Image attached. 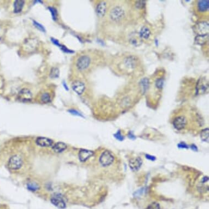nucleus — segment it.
Listing matches in <instances>:
<instances>
[{
  "label": "nucleus",
  "instance_id": "19",
  "mask_svg": "<svg viewBox=\"0 0 209 209\" xmlns=\"http://www.w3.org/2000/svg\"><path fill=\"white\" fill-rule=\"evenodd\" d=\"M66 148L67 146L63 142H57L52 146V149L54 150V152L57 153H61L64 151L66 149Z\"/></svg>",
  "mask_w": 209,
  "mask_h": 209
},
{
  "label": "nucleus",
  "instance_id": "24",
  "mask_svg": "<svg viewBox=\"0 0 209 209\" xmlns=\"http://www.w3.org/2000/svg\"><path fill=\"white\" fill-rule=\"evenodd\" d=\"M146 209H160V206L157 203L154 202L147 207Z\"/></svg>",
  "mask_w": 209,
  "mask_h": 209
},
{
  "label": "nucleus",
  "instance_id": "6",
  "mask_svg": "<svg viewBox=\"0 0 209 209\" xmlns=\"http://www.w3.org/2000/svg\"><path fill=\"white\" fill-rule=\"evenodd\" d=\"M38 42L36 39H28L23 46V49L27 53L35 52L38 48Z\"/></svg>",
  "mask_w": 209,
  "mask_h": 209
},
{
  "label": "nucleus",
  "instance_id": "12",
  "mask_svg": "<svg viewBox=\"0 0 209 209\" xmlns=\"http://www.w3.org/2000/svg\"><path fill=\"white\" fill-rule=\"evenodd\" d=\"M142 164V160L141 158L136 157L133 158L131 159L129 165L131 169L133 171H138L139 169L141 168V165Z\"/></svg>",
  "mask_w": 209,
  "mask_h": 209
},
{
  "label": "nucleus",
  "instance_id": "27",
  "mask_svg": "<svg viewBox=\"0 0 209 209\" xmlns=\"http://www.w3.org/2000/svg\"><path fill=\"white\" fill-rule=\"evenodd\" d=\"M28 188L30 190H36L38 187L35 183H30V185H28Z\"/></svg>",
  "mask_w": 209,
  "mask_h": 209
},
{
  "label": "nucleus",
  "instance_id": "3",
  "mask_svg": "<svg viewBox=\"0 0 209 209\" xmlns=\"http://www.w3.org/2000/svg\"><path fill=\"white\" fill-rule=\"evenodd\" d=\"M114 155L109 151H105L103 152L99 158L101 165L105 167L111 165L114 162Z\"/></svg>",
  "mask_w": 209,
  "mask_h": 209
},
{
  "label": "nucleus",
  "instance_id": "14",
  "mask_svg": "<svg viewBox=\"0 0 209 209\" xmlns=\"http://www.w3.org/2000/svg\"><path fill=\"white\" fill-rule=\"evenodd\" d=\"M36 144L41 147H51L54 145L53 141L48 138L40 137L36 140Z\"/></svg>",
  "mask_w": 209,
  "mask_h": 209
},
{
  "label": "nucleus",
  "instance_id": "21",
  "mask_svg": "<svg viewBox=\"0 0 209 209\" xmlns=\"http://www.w3.org/2000/svg\"><path fill=\"white\" fill-rule=\"evenodd\" d=\"M209 129L207 128L201 131V138L203 141L205 142H209Z\"/></svg>",
  "mask_w": 209,
  "mask_h": 209
},
{
  "label": "nucleus",
  "instance_id": "4",
  "mask_svg": "<svg viewBox=\"0 0 209 209\" xmlns=\"http://www.w3.org/2000/svg\"><path fill=\"white\" fill-rule=\"evenodd\" d=\"M188 123V121L187 117L183 114L177 116L173 120V125L178 131L184 130L187 127Z\"/></svg>",
  "mask_w": 209,
  "mask_h": 209
},
{
  "label": "nucleus",
  "instance_id": "1",
  "mask_svg": "<svg viewBox=\"0 0 209 209\" xmlns=\"http://www.w3.org/2000/svg\"><path fill=\"white\" fill-rule=\"evenodd\" d=\"M92 63V59L90 55L83 53L79 55L74 61V66L79 72H84L89 69Z\"/></svg>",
  "mask_w": 209,
  "mask_h": 209
},
{
  "label": "nucleus",
  "instance_id": "28",
  "mask_svg": "<svg viewBox=\"0 0 209 209\" xmlns=\"http://www.w3.org/2000/svg\"><path fill=\"white\" fill-rule=\"evenodd\" d=\"M144 1H137L136 3V6L137 8H141L142 7H144Z\"/></svg>",
  "mask_w": 209,
  "mask_h": 209
},
{
  "label": "nucleus",
  "instance_id": "23",
  "mask_svg": "<svg viewBox=\"0 0 209 209\" xmlns=\"http://www.w3.org/2000/svg\"><path fill=\"white\" fill-rule=\"evenodd\" d=\"M148 83H149V81H148V79L145 78L141 81V85H142V87L143 88V91H144V92L146 91L147 88H148Z\"/></svg>",
  "mask_w": 209,
  "mask_h": 209
},
{
  "label": "nucleus",
  "instance_id": "5",
  "mask_svg": "<svg viewBox=\"0 0 209 209\" xmlns=\"http://www.w3.org/2000/svg\"><path fill=\"white\" fill-rule=\"evenodd\" d=\"M23 164L22 159L18 155L12 156L8 160V168L11 170H16L21 168Z\"/></svg>",
  "mask_w": 209,
  "mask_h": 209
},
{
  "label": "nucleus",
  "instance_id": "22",
  "mask_svg": "<svg viewBox=\"0 0 209 209\" xmlns=\"http://www.w3.org/2000/svg\"><path fill=\"white\" fill-rule=\"evenodd\" d=\"M59 76V70L57 68H53L50 72V77L52 78H56Z\"/></svg>",
  "mask_w": 209,
  "mask_h": 209
},
{
  "label": "nucleus",
  "instance_id": "2",
  "mask_svg": "<svg viewBox=\"0 0 209 209\" xmlns=\"http://www.w3.org/2000/svg\"><path fill=\"white\" fill-rule=\"evenodd\" d=\"M124 16L125 11L120 6H115L110 12V18L113 22H120Z\"/></svg>",
  "mask_w": 209,
  "mask_h": 209
},
{
  "label": "nucleus",
  "instance_id": "25",
  "mask_svg": "<svg viewBox=\"0 0 209 209\" xmlns=\"http://www.w3.org/2000/svg\"><path fill=\"white\" fill-rule=\"evenodd\" d=\"M49 9L52 13L53 18L55 20L57 18V9H55L54 8H51V7H50Z\"/></svg>",
  "mask_w": 209,
  "mask_h": 209
},
{
  "label": "nucleus",
  "instance_id": "26",
  "mask_svg": "<svg viewBox=\"0 0 209 209\" xmlns=\"http://www.w3.org/2000/svg\"><path fill=\"white\" fill-rule=\"evenodd\" d=\"M163 80L162 79H158L157 81L156 82V85L157 87L158 88H162L163 87Z\"/></svg>",
  "mask_w": 209,
  "mask_h": 209
},
{
  "label": "nucleus",
  "instance_id": "17",
  "mask_svg": "<svg viewBox=\"0 0 209 209\" xmlns=\"http://www.w3.org/2000/svg\"><path fill=\"white\" fill-rule=\"evenodd\" d=\"M209 2L208 0L206 1H199L197 3V9L199 12L204 13L209 9Z\"/></svg>",
  "mask_w": 209,
  "mask_h": 209
},
{
  "label": "nucleus",
  "instance_id": "31",
  "mask_svg": "<svg viewBox=\"0 0 209 209\" xmlns=\"http://www.w3.org/2000/svg\"><path fill=\"white\" fill-rule=\"evenodd\" d=\"M146 158L149 160H155V157H153L151 155H146Z\"/></svg>",
  "mask_w": 209,
  "mask_h": 209
},
{
  "label": "nucleus",
  "instance_id": "30",
  "mask_svg": "<svg viewBox=\"0 0 209 209\" xmlns=\"http://www.w3.org/2000/svg\"><path fill=\"white\" fill-rule=\"evenodd\" d=\"M115 137H116L117 139H118V140H122V139H123L122 136H121V135H120V133H118L117 134H116V135H115Z\"/></svg>",
  "mask_w": 209,
  "mask_h": 209
},
{
  "label": "nucleus",
  "instance_id": "29",
  "mask_svg": "<svg viewBox=\"0 0 209 209\" xmlns=\"http://www.w3.org/2000/svg\"><path fill=\"white\" fill-rule=\"evenodd\" d=\"M34 23H35V24L36 26H37V27H38L40 30H42V31H44V27H43L42 25L39 24L37 22H34Z\"/></svg>",
  "mask_w": 209,
  "mask_h": 209
},
{
  "label": "nucleus",
  "instance_id": "8",
  "mask_svg": "<svg viewBox=\"0 0 209 209\" xmlns=\"http://www.w3.org/2000/svg\"><path fill=\"white\" fill-rule=\"evenodd\" d=\"M33 94L30 90L24 88L19 92L18 94V99L22 102H28L32 100Z\"/></svg>",
  "mask_w": 209,
  "mask_h": 209
},
{
  "label": "nucleus",
  "instance_id": "10",
  "mask_svg": "<svg viewBox=\"0 0 209 209\" xmlns=\"http://www.w3.org/2000/svg\"><path fill=\"white\" fill-rule=\"evenodd\" d=\"M71 87L73 91L75 92L78 95H82L85 89V86L84 83L79 80L74 81L72 83Z\"/></svg>",
  "mask_w": 209,
  "mask_h": 209
},
{
  "label": "nucleus",
  "instance_id": "11",
  "mask_svg": "<svg viewBox=\"0 0 209 209\" xmlns=\"http://www.w3.org/2000/svg\"><path fill=\"white\" fill-rule=\"evenodd\" d=\"M39 100L42 103H47L52 101V93L50 90H45L40 93Z\"/></svg>",
  "mask_w": 209,
  "mask_h": 209
},
{
  "label": "nucleus",
  "instance_id": "13",
  "mask_svg": "<svg viewBox=\"0 0 209 209\" xmlns=\"http://www.w3.org/2000/svg\"><path fill=\"white\" fill-rule=\"evenodd\" d=\"M93 154H94V152L89 150L82 149L79 152V159L82 162H85L88 159H89L91 157H92Z\"/></svg>",
  "mask_w": 209,
  "mask_h": 209
},
{
  "label": "nucleus",
  "instance_id": "32",
  "mask_svg": "<svg viewBox=\"0 0 209 209\" xmlns=\"http://www.w3.org/2000/svg\"><path fill=\"white\" fill-rule=\"evenodd\" d=\"M179 147H180V148H185V147L187 148V146L186 144H181V143L179 145Z\"/></svg>",
  "mask_w": 209,
  "mask_h": 209
},
{
  "label": "nucleus",
  "instance_id": "9",
  "mask_svg": "<svg viewBox=\"0 0 209 209\" xmlns=\"http://www.w3.org/2000/svg\"><path fill=\"white\" fill-rule=\"evenodd\" d=\"M138 60L134 56H129L123 60V65L127 70H133L136 68Z\"/></svg>",
  "mask_w": 209,
  "mask_h": 209
},
{
  "label": "nucleus",
  "instance_id": "20",
  "mask_svg": "<svg viewBox=\"0 0 209 209\" xmlns=\"http://www.w3.org/2000/svg\"><path fill=\"white\" fill-rule=\"evenodd\" d=\"M150 35L151 31L148 27L144 26L141 29L140 32V36L141 37V38L144 40H147L148 38H149Z\"/></svg>",
  "mask_w": 209,
  "mask_h": 209
},
{
  "label": "nucleus",
  "instance_id": "16",
  "mask_svg": "<svg viewBox=\"0 0 209 209\" xmlns=\"http://www.w3.org/2000/svg\"><path fill=\"white\" fill-rule=\"evenodd\" d=\"M197 31L200 35H207L209 31V24L207 22H201L197 25Z\"/></svg>",
  "mask_w": 209,
  "mask_h": 209
},
{
  "label": "nucleus",
  "instance_id": "18",
  "mask_svg": "<svg viewBox=\"0 0 209 209\" xmlns=\"http://www.w3.org/2000/svg\"><path fill=\"white\" fill-rule=\"evenodd\" d=\"M25 1L17 0L14 2V12L15 13H19L22 12L24 7Z\"/></svg>",
  "mask_w": 209,
  "mask_h": 209
},
{
  "label": "nucleus",
  "instance_id": "15",
  "mask_svg": "<svg viewBox=\"0 0 209 209\" xmlns=\"http://www.w3.org/2000/svg\"><path fill=\"white\" fill-rule=\"evenodd\" d=\"M107 9V3L105 1H102L99 3L96 6V12L98 16L102 18L105 16Z\"/></svg>",
  "mask_w": 209,
  "mask_h": 209
},
{
  "label": "nucleus",
  "instance_id": "7",
  "mask_svg": "<svg viewBox=\"0 0 209 209\" xmlns=\"http://www.w3.org/2000/svg\"><path fill=\"white\" fill-rule=\"evenodd\" d=\"M51 202L54 206L57 208L63 209H65L66 207V201L63 196L60 194L55 193L52 195L51 197Z\"/></svg>",
  "mask_w": 209,
  "mask_h": 209
}]
</instances>
